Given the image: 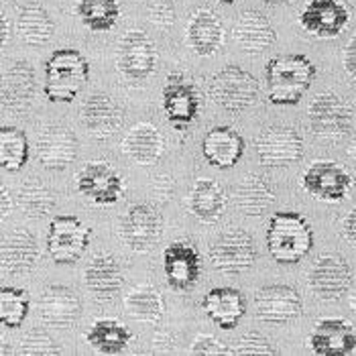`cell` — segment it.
Masks as SVG:
<instances>
[{"instance_id": "obj_1", "label": "cell", "mask_w": 356, "mask_h": 356, "mask_svg": "<svg viewBox=\"0 0 356 356\" xmlns=\"http://www.w3.org/2000/svg\"><path fill=\"white\" fill-rule=\"evenodd\" d=\"M316 65L302 54L277 55L267 61L269 102L273 106H298L316 80Z\"/></svg>"}, {"instance_id": "obj_2", "label": "cell", "mask_w": 356, "mask_h": 356, "mask_svg": "<svg viewBox=\"0 0 356 356\" xmlns=\"http://www.w3.org/2000/svg\"><path fill=\"white\" fill-rule=\"evenodd\" d=\"M314 247V230L300 212H275L267 230V248L279 265H296Z\"/></svg>"}, {"instance_id": "obj_3", "label": "cell", "mask_w": 356, "mask_h": 356, "mask_svg": "<svg viewBox=\"0 0 356 356\" xmlns=\"http://www.w3.org/2000/svg\"><path fill=\"white\" fill-rule=\"evenodd\" d=\"M90 80V63L78 49H57L45 61L43 94L49 102H76Z\"/></svg>"}, {"instance_id": "obj_4", "label": "cell", "mask_w": 356, "mask_h": 356, "mask_svg": "<svg viewBox=\"0 0 356 356\" xmlns=\"http://www.w3.org/2000/svg\"><path fill=\"white\" fill-rule=\"evenodd\" d=\"M210 100L226 112H245L261 98L259 80L238 65H226L208 82Z\"/></svg>"}, {"instance_id": "obj_5", "label": "cell", "mask_w": 356, "mask_h": 356, "mask_svg": "<svg viewBox=\"0 0 356 356\" xmlns=\"http://www.w3.org/2000/svg\"><path fill=\"white\" fill-rule=\"evenodd\" d=\"M155 67L157 47L145 31L131 29L124 35H120L116 43V70L124 82L140 86L153 76Z\"/></svg>"}, {"instance_id": "obj_6", "label": "cell", "mask_w": 356, "mask_h": 356, "mask_svg": "<svg viewBox=\"0 0 356 356\" xmlns=\"http://www.w3.org/2000/svg\"><path fill=\"white\" fill-rule=\"evenodd\" d=\"M94 230L76 216L59 214L49 222L45 250L57 265H74L86 254Z\"/></svg>"}, {"instance_id": "obj_7", "label": "cell", "mask_w": 356, "mask_h": 356, "mask_svg": "<svg viewBox=\"0 0 356 356\" xmlns=\"http://www.w3.org/2000/svg\"><path fill=\"white\" fill-rule=\"evenodd\" d=\"M355 122V108L348 100L334 92H322L314 96L307 106V124L316 137L342 138L346 137Z\"/></svg>"}, {"instance_id": "obj_8", "label": "cell", "mask_w": 356, "mask_h": 356, "mask_svg": "<svg viewBox=\"0 0 356 356\" xmlns=\"http://www.w3.org/2000/svg\"><path fill=\"white\" fill-rule=\"evenodd\" d=\"M161 106L167 122L184 133L192 127L200 114V92L195 88L193 80H190L186 74L181 72H173L167 76L163 83V92H161Z\"/></svg>"}, {"instance_id": "obj_9", "label": "cell", "mask_w": 356, "mask_h": 356, "mask_svg": "<svg viewBox=\"0 0 356 356\" xmlns=\"http://www.w3.org/2000/svg\"><path fill=\"white\" fill-rule=\"evenodd\" d=\"M257 257L254 241L243 228L224 230L208 250L212 269L226 275L245 273L257 263Z\"/></svg>"}, {"instance_id": "obj_10", "label": "cell", "mask_w": 356, "mask_h": 356, "mask_svg": "<svg viewBox=\"0 0 356 356\" xmlns=\"http://www.w3.org/2000/svg\"><path fill=\"white\" fill-rule=\"evenodd\" d=\"M254 153L265 167H289L303 159L302 135L291 127H265L254 138Z\"/></svg>"}, {"instance_id": "obj_11", "label": "cell", "mask_w": 356, "mask_h": 356, "mask_svg": "<svg viewBox=\"0 0 356 356\" xmlns=\"http://www.w3.org/2000/svg\"><path fill=\"white\" fill-rule=\"evenodd\" d=\"M309 291L322 302H338L353 287V271L344 257L336 252L320 254L307 275Z\"/></svg>"}, {"instance_id": "obj_12", "label": "cell", "mask_w": 356, "mask_h": 356, "mask_svg": "<svg viewBox=\"0 0 356 356\" xmlns=\"http://www.w3.org/2000/svg\"><path fill=\"white\" fill-rule=\"evenodd\" d=\"M120 241L135 252H149L163 236V216L149 204H135L118 224Z\"/></svg>"}, {"instance_id": "obj_13", "label": "cell", "mask_w": 356, "mask_h": 356, "mask_svg": "<svg viewBox=\"0 0 356 356\" xmlns=\"http://www.w3.org/2000/svg\"><path fill=\"white\" fill-rule=\"evenodd\" d=\"M254 318L265 324H289L303 314V300L291 285L273 283L254 291Z\"/></svg>"}, {"instance_id": "obj_14", "label": "cell", "mask_w": 356, "mask_h": 356, "mask_svg": "<svg viewBox=\"0 0 356 356\" xmlns=\"http://www.w3.org/2000/svg\"><path fill=\"white\" fill-rule=\"evenodd\" d=\"M355 186V177L336 161H314L302 175V188L312 197L338 204L342 202Z\"/></svg>"}, {"instance_id": "obj_15", "label": "cell", "mask_w": 356, "mask_h": 356, "mask_svg": "<svg viewBox=\"0 0 356 356\" xmlns=\"http://www.w3.org/2000/svg\"><path fill=\"white\" fill-rule=\"evenodd\" d=\"M76 188L96 206H112L124 195V179L108 161H90L76 173Z\"/></svg>"}, {"instance_id": "obj_16", "label": "cell", "mask_w": 356, "mask_h": 356, "mask_svg": "<svg viewBox=\"0 0 356 356\" xmlns=\"http://www.w3.org/2000/svg\"><path fill=\"white\" fill-rule=\"evenodd\" d=\"M37 159L47 171H63L78 159L80 140L65 124H47L37 137Z\"/></svg>"}, {"instance_id": "obj_17", "label": "cell", "mask_w": 356, "mask_h": 356, "mask_svg": "<svg viewBox=\"0 0 356 356\" xmlns=\"http://www.w3.org/2000/svg\"><path fill=\"white\" fill-rule=\"evenodd\" d=\"M350 10L342 0H309L300 15L305 33L318 39H334L348 27Z\"/></svg>"}, {"instance_id": "obj_18", "label": "cell", "mask_w": 356, "mask_h": 356, "mask_svg": "<svg viewBox=\"0 0 356 356\" xmlns=\"http://www.w3.org/2000/svg\"><path fill=\"white\" fill-rule=\"evenodd\" d=\"M83 129L98 140L110 138L118 133L124 124V110L122 106L102 92L90 94L80 106Z\"/></svg>"}, {"instance_id": "obj_19", "label": "cell", "mask_w": 356, "mask_h": 356, "mask_svg": "<svg viewBox=\"0 0 356 356\" xmlns=\"http://www.w3.org/2000/svg\"><path fill=\"white\" fill-rule=\"evenodd\" d=\"M37 96V76L27 61H13L2 74V108L23 114L33 108Z\"/></svg>"}, {"instance_id": "obj_20", "label": "cell", "mask_w": 356, "mask_h": 356, "mask_svg": "<svg viewBox=\"0 0 356 356\" xmlns=\"http://www.w3.org/2000/svg\"><path fill=\"white\" fill-rule=\"evenodd\" d=\"M163 273L175 291H188L197 283L202 273V257L188 241L171 243L163 250Z\"/></svg>"}, {"instance_id": "obj_21", "label": "cell", "mask_w": 356, "mask_h": 356, "mask_svg": "<svg viewBox=\"0 0 356 356\" xmlns=\"http://www.w3.org/2000/svg\"><path fill=\"white\" fill-rule=\"evenodd\" d=\"M39 318L51 328H72L82 314V303L67 285H47L37 302Z\"/></svg>"}, {"instance_id": "obj_22", "label": "cell", "mask_w": 356, "mask_h": 356, "mask_svg": "<svg viewBox=\"0 0 356 356\" xmlns=\"http://www.w3.org/2000/svg\"><path fill=\"white\" fill-rule=\"evenodd\" d=\"M309 346L320 356H346L356 350V332L344 318H322L314 324Z\"/></svg>"}, {"instance_id": "obj_23", "label": "cell", "mask_w": 356, "mask_h": 356, "mask_svg": "<svg viewBox=\"0 0 356 356\" xmlns=\"http://www.w3.org/2000/svg\"><path fill=\"white\" fill-rule=\"evenodd\" d=\"M202 155L216 169H232L245 155V138L232 127H214L202 140Z\"/></svg>"}, {"instance_id": "obj_24", "label": "cell", "mask_w": 356, "mask_h": 356, "mask_svg": "<svg viewBox=\"0 0 356 356\" xmlns=\"http://www.w3.org/2000/svg\"><path fill=\"white\" fill-rule=\"evenodd\" d=\"M202 309L218 328L234 330L247 314V300L241 289L214 287L204 296Z\"/></svg>"}, {"instance_id": "obj_25", "label": "cell", "mask_w": 356, "mask_h": 356, "mask_svg": "<svg viewBox=\"0 0 356 356\" xmlns=\"http://www.w3.org/2000/svg\"><path fill=\"white\" fill-rule=\"evenodd\" d=\"M86 289L98 300L110 302L114 300L120 289L124 287V277L118 261L112 254H96L83 269Z\"/></svg>"}, {"instance_id": "obj_26", "label": "cell", "mask_w": 356, "mask_h": 356, "mask_svg": "<svg viewBox=\"0 0 356 356\" xmlns=\"http://www.w3.org/2000/svg\"><path fill=\"white\" fill-rule=\"evenodd\" d=\"M222 19L210 8H197L190 17L186 29V41L197 57H210L224 45Z\"/></svg>"}, {"instance_id": "obj_27", "label": "cell", "mask_w": 356, "mask_h": 356, "mask_svg": "<svg viewBox=\"0 0 356 356\" xmlns=\"http://www.w3.org/2000/svg\"><path fill=\"white\" fill-rule=\"evenodd\" d=\"M0 257H2V271L4 273H29L39 261V241L31 230L17 228L4 236Z\"/></svg>"}, {"instance_id": "obj_28", "label": "cell", "mask_w": 356, "mask_h": 356, "mask_svg": "<svg viewBox=\"0 0 356 356\" xmlns=\"http://www.w3.org/2000/svg\"><path fill=\"white\" fill-rule=\"evenodd\" d=\"M232 39L245 54L259 55L267 51L277 41V33L263 13L245 10L234 23Z\"/></svg>"}, {"instance_id": "obj_29", "label": "cell", "mask_w": 356, "mask_h": 356, "mask_svg": "<svg viewBox=\"0 0 356 356\" xmlns=\"http://www.w3.org/2000/svg\"><path fill=\"white\" fill-rule=\"evenodd\" d=\"M226 193L216 179L200 177L190 190L188 195V208L193 214V218L200 220L202 224H216L224 218L226 212Z\"/></svg>"}, {"instance_id": "obj_30", "label": "cell", "mask_w": 356, "mask_h": 356, "mask_svg": "<svg viewBox=\"0 0 356 356\" xmlns=\"http://www.w3.org/2000/svg\"><path fill=\"white\" fill-rule=\"evenodd\" d=\"M165 138L151 122H137L122 138V153L137 165H151L161 159Z\"/></svg>"}, {"instance_id": "obj_31", "label": "cell", "mask_w": 356, "mask_h": 356, "mask_svg": "<svg viewBox=\"0 0 356 356\" xmlns=\"http://www.w3.org/2000/svg\"><path fill=\"white\" fill-rule=\"evenodd\" d=\"M232 202L241 214H245L248 218H259L271 210V206L275 204V192L263 175L248 173L234 188Z\"/></svg>"}, {"instance_id": "obj_32", "label": "cell", "mask_w": 356, "mask_h": 356, "mask_svg": "<svg viewBox=\"0 0 356 356\" xmlns=\"http://www.w3.org/2000/svg\"><path fill=\"white\" fill-rule=\"evenodd\" d=\"M54 19L49 17V13L41 4L29 2V4L19 8V15H17V35H19V39L25 45H31V47L45 45L54 37Z\"/></svg>"}, {"instance_id": "obj_33", "label": "cell", "mask_w": 356, "mask_h": 356, "mask_svg": "<svg viewBox=\"0 0 356 356\" xmlns=\"http://www.w3.org/2000/svg\"><path fill=\"white\" fill-rule=\"evenodd\" d=\"M133 332L112 318L94 322L86 332V342L100 355H120L129 348Z\"/></svg>"}, {"instance_id": "obj_34", "label": "cell", "mask_w": 356, "mask_h": 356, "mask_svg": "<svg viewBox=\"0 0 356 356\" xmlns=\"http://www.w3.org/2000/svg\"><path fill=\"white\" fill-rule=\"evenodd\" d=\"M127 314L143 324H157L165 314L163 293L153 285H137L124 298Z\"/></svg>"}, {"instance_id": "obj_35", "label": "cell", "mask_w": 356, "mask_h": 356, "mask_svg": "<svg viewBox=\"0 0 356 356\" xmlns=\"http://www.w3.org/2000/svg\"><path fill=\"white\" fill-rule=\"evenodd\" d=\"M55 193L49 186H45L39 177H29L17 190V206L19 210L33 220H41L54 212Z\"/></svg>"}, {"instance_id": "obj_36", "label": "cell", "mask_w": 356, "mask_h": 356, "mask_svg": "<svg viewBox=\"0 0 356 356\" xmlns=\"http://www.w3.org/2000/svg\"><path fill=\"white\" fill-rule=\"evenodd\" d=\"M78 19L94 33H106L120 19L118 0H78Z\"/></svg>"}, {"instance_id": "obj_37", "label": "cell", "mask_w": 356, "mask_h": 356, "mask_svg": "<svg viewBox=\"0 0 356 356\" xmlns=\"http://www.w3.org/2000/svg\"><path fill=\"white\" fill-rule=\"evenodd\" d=\"M29 161V137L17 127L0 129V163L8 173H19Z\"/></svg>"}, {"instance_id": "obj_38", "label": "cell", "mask_w": 356, "mask_h": 356, "mask_svg": "<svg viewBox=\"0 0 356 356\" xmlns=\"http://www.w3.org/2000/svg\"><path fill=\"white\" fill-rule=\"evenodd\" d=\"M31 300L27 289L21 287H2L0 289V324L4 328H21L27 320Z\"/></svg>"}, {"instance_id": "obj_39", "label": "cell", "mask_w": 356, "mask_h": 356, "mask_svg": "<svg viewBox=\"0 0 356 356\" xmlns=\"http://www.w3.org/2000/svg\"><path fill=\"white\" fill-rule=\"evenodd\" d=\"M17 353L21 356H57L61 348L43 328L29 330L17 344Z\"/></svg>"}, {"instance_id": "obj_40", "label": "cell", "mask_w": 356, "mask_h": 356, "mask_svg": "<svg viewBox=\"0 0 356 356\" xmlns=\"http://www.w3.org/2000/svg\"><path fill=\"white\" fill-rule=\"evenodd\" d=\"M228 355H277V348L261 332H247L228 346Z\"/></svg>"}, {"instance_id": "obj_41", "label": "cell", "mask_w": 356, "mask_h": 356, "mask_svg": "<svg viewBox=\"0 0 356 356\" xmlns=\"http://www.w3.org/2000/svg\"><path fill=\"white\" fill-rule=\"evenodd\" d=\"M175 6L171 0H157L149 6V21L159 29H171L175 25Z\"/></svg>"}, {"instance_id": "obj_42", "label": "cell", "mask_w": 356, "mask_h": 356, "mask_svg": "<svg viewBox=\"0 0 356 356\" xmlns=\"http://www.w3.org/2000/svg\"><path fill=\"white\" fill-rule=\"evenodd\" d=\"M175 192V181L171 179V175L161 173V175H155L151 179V186H149V193L151 197L157 202V204H167Z\"/></svg>"}, {"instance_id": "obj_43", "label": "cell", "mask_w": 356, "mask_h": 356, "mask_svg": "<svg viewBox=\"0 0 356 356\" xmlns=\"http://www.w3.org/2000/svg\"><path fill=\"white\" fill-rule=\"evenodd\" d=\"M192 353L193 355H228V346H222L218 338L210 334H200L193 340Z\"/></svg>"}, {"instance_id": "obj_44", "label": "cell", "mask_w": 356, "mask_h": 356, "mask_svg": "<svg viewBox=\"0 0 356 356\" xmlns=\"http://www.w3.org/2000/svg\"><path fill=\"white\" fill-rule=\"evenodd\" d=\"M151 350L157 355V353H161V355H171V353H175L177 350V342H175V338L169 334V332H165V330H159V332H155V336H153V340H151Z\"/></svg>"}, {"instance_id": "obj_45", "label": "cell", "mask_w": 356, "mask_h": 356, "mask_svg": "<svg viewBox=\"0 0 356 356\" xmlns=\"http://www.w3.org/2000/svg\"><path fill=\"white\" fill-rule=\"evenodd\" d=\"M342 65H344V72L348 74V78L356 82V37H353L344 47Z\"/></svg>"}, {"instance_id": "obj_46", "label": "cell", "mask_w": 356, "mask_h": 356, "mask_svg": "<svg viewBox=\"0 0 356 356\" xmlns=\"http://www.w3.org/2000/svg\"><path fill=\"white\" fill-rule=\"evenodd\" d=\"M342 234H344L346 243L356 248V204L350 208V212L344 216V222H342Z\"/></svg>"}, {"instance_id": "obj_47", "label": "cell", "mask_w": 356, "mask_h": 356, "mask_svg": "<svg viewBox=\"0 0 356 356\" xmlns=\"http://www.w3.org/2000/svg\"><path fill=\"white\" fill-rule=\"evenodd\" d=\"M10 19L6 17V15H2V47H6L8 45V41H10Z\"/></svg>"}, {"instance_id": "obj_48", "label": "cell", "mask_w": 356, "mask_h": 356, "mask_svg": "<svg viewBox=\"0 0 356 356\" xmlns=\"http://www.w3.org/2000/svg\"><path fill=\"white\" fill-rule=\"evenodd\" d=\"M10 212V192L8 188H2V216H8Z\"/></svg>"}, {"instance_id": "obj_49", "label": "cell", "mask_w": 356, "mask_h": 356, "mask_svg": "<svg viewBox=\"0 0 356 356\" xmlns=\"http://www.w3.org/2000/svg\"><path fill=\"white\" fill-rule=\"evenodd\" d=\"M267 4H291V2H296V0H265Z\"/></svg>"}, {"instance_id": "obj_50", "label": "cell", "mask_w": 356, "mask_h": 356, "mask_svg": "<svg viewBox=\"0 0 356 356\" xmlns=\"http://www.w3.org/2000/svg\"><path fill=\"white\" fill-rule=\"evenodd\" d=\"M350 307H353V312L356 314V293L353 296V298H350Z\"/></svg>"}, {"instance_id": "obj_51", "label": "cell", "mask_w": 356, "mask_h": 356, "mask_svg": "<svg viewBox=\"0 0 356 356\" xmlns=\"http://www.w3.org/2000/svg\"><path fill=\"white\" fill-rule=\"evenodd\" d=\"M350 155H353V157L356 159V140L353 143V145H350Z\"/></svg>"}, {"instance_id": "obj_52", "label": "cell", "mask_w": 356, "mask_h": 356, "mask_svg": "<svg viewBox=\"0 0 356 356\" xmlns=\"http://www.w3.org/2000/svg\"><path fill=\"white\" fill-rule=\"evenodd\" d=\"M218 2H224V4H234L236 0H218Z\"/></svg>"}]
</instances>
